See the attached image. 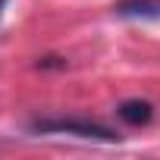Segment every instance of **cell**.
I'll use <instances>...</instances> for the list:
<instances>
[{"mask_svg":"<svg viewBox=\"0 0 160 160\" xmlns=\"http://www.w3.org/2000/svg\"><path fill=\"white\" fill-rule=\"evenodd\" d=\"M32 132H53V135H75V138H91V141H119V135H113L107 126L101 122H91V119H35L32 122Z\"/></svg>","mask_w":160,"mask_h":160,"instance_id":"cell-1","label":"cell"},{"mask_svg":"<svg viewBox=\"0 0 160 160\" xmlns=\"http://www.w3.org/2000/svg\"><path fill=\"white\" fill-rule=\"evenodd\" d=\"M113 13L122 19H160V0H119Z\"/></svg>","mask_w":160,"mask_h":160,"instance_id":"cell-2","label":"cell"},{"mask_svg":"<svg viewBox=\"0 0 160 160\" xmlns=\"http://www.w3.org/2000/svg\"><path fill=\"white\" fill-rule=\"evenodd\" d=\"M151 116H154V107L148 101H126V104H119V119H126L129 126H144V122H151Z\"/></svg>","mask_w":160,"mask_h":160,"instance_id":"cell-3","label":"cell"},{"mask_svg":"<svg viewBox=\"0 0 160 160\" xmlns=\"http://www.w3.org/2000/svg\"><path fill=\"white\" fill-rule=\"evenodd\" d=\"M3 3H7V0H0V7H3Z\"/></svg>","mask_w":160,"mask_h":160,"instance_id":"cell-4","label":"cell"}]
</instances>
